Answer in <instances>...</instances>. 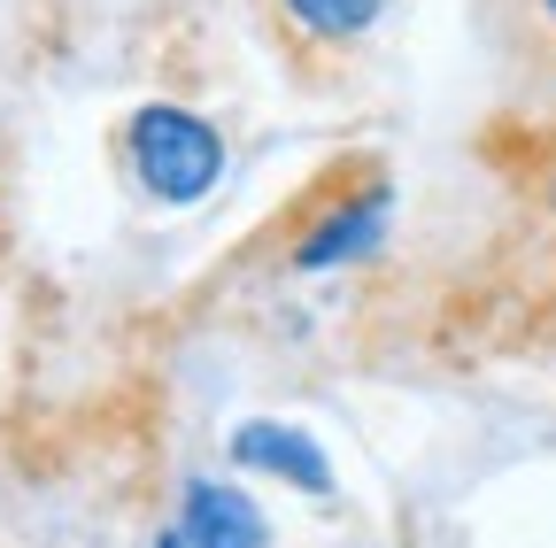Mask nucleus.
Instances as JSON below:
<instances>
[{
    "label": "nucleus",
    "mask_w": 556,
    "mask_h": 548,
    "mask_svg": "<svg viewBox=\"0 0 556 548\" xmlns=\"http://www.w3.org/2000/svg\"><path fill=\"white\" fill-rule=\"evenodd\" d=\"M225 448H232V463H240V471H270V479H287V487H302V495H332V456H325L309 433L278 425V418L240 425Z\"/></svg>",
    "instance_id": "2"
},
{
    "label": "nucleus",
    "mask_w": 556,
    "mask_h": 548,
    "mask_svg": "<svg viewBox=\"0 0 556 548\" xmlns=\"http://www.w3.org/2000/svg\"><path fill=\"white\" fill-rule=\"evenodd\" d=\"M541 9H548V24H556V0H541Z\"/></svg>",
    "instance_id": "7"
},
{
    "label": "nucleus",
    "mask_w": 556,
    "mask_h": 548,
    "mask_svg": "<svg viewBox=\"0 0 556 548\" xmlns=\"http://www.w3.org/2000/svg\"><path fill=\"white\" fill-rule=\"evenodd\" d=\"M124 163H131L139 193L186 209V201L217 193V178H225V131L208 116H193V109H178V101H139L124 116Z\"/></svg>",
    "instance_id": "1"
},
{
    "label": "nucleus",
    "mask_w": 556,
    "mask_h": 548,
    "mask_svg": "<svg viewBox=\"0 0 556 548\" xmlns=\"http://www.w3.org/2000/svg\"><path fill=\"white\" fill-rule=\"evenodd\" d=\"M278 16H287V31H302L309 47H356L387 16V0H278Z\"/></svg>",
    "instance_id": "5"
},
{
    "label": "nucleus",
    "mask_w": 556,
    "mask_h": 548,
    "mask_svg": "<svg viewBox=\"0 0 556 548\" xmlns=\"http://www.w3.org/2000/svg\"><path fill=\"white\" fill-rule=\"evenodd\" d=\"M178 540L186 548H263L270 525L255 510L248 487H232V479H193L186 487V518H178Z\"/></svg>",
    "instance_id": "3"
},
{
    "label": "nucleus",
    "mask_w": 556,
    "mask_h": 548,
    "mask_svg": "<svg viewBox=\"0 0 556 548\" xmlns=\"http://www.w3.org/2000/svg\"><path fill=\"white\" fill-rule=\"evenodd\" d=\"M387 225V178H371L364 186V201L348 193L340 209H325L317 225H309V240H294V270H325V263H348L356 247H371V232Z\"/></svg>",
    "instance_id": "4"
},
{
    "label": "nucleus",
    "mask_w": 556,
    "mask_h": 548,
    "mask_svg": "<svg viewBox=\"0 0 556 548\" xmlns=\"http://www.w3.org/2000/svg\"><path fill=\"white\" fill-rule=\"evenodd\" d=\"M155 548H186V540H178V533H163V540H155Z\"/></svg>",
    "instance_id": "6"
}]
</instances>
